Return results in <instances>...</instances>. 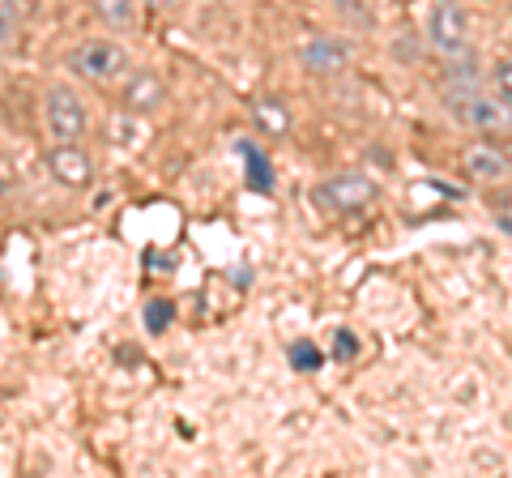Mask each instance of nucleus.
<instances>
[{
  "label": "nucleus",
  "mask_w": 512,
  "mask_h": 478,
  "mask_svg": "<svg viewBox=\"0 0 512 478\" xmlns=\"http://www.w3.org/2000/svg\"><path fill=\"white\" fill-rule=\"evenodd\" d=\"M163 99H167V86L154 73H137L124 90V107H133V111H154Z\"/></svg>",
  "instance_id": "1a4fd4ad"
},
{
  "label": "nucleus",
  "mask_w": 512,
  "mask_h": 478,
  "mask_svg": "<svg viewBox=\"0 0 512 478\" xmlns=\"http://www.w3.org/2000/svg\"><path fill=\"white\" fill-rule=\"evenodd\" d=\"M316 201L333 214H359L376 201V184L367 175H333V180L316 184Z\"/></svg>",
  "instance_id": "20e7f679"
},
{
  "label": "nucleus",
  "mask_w": 512,
  "mask_h": 478,
  "mask_svg": "<svg viewBox=\"0 0 512 478\" xmlns=\"http://www.w3.org/2000/svg\"><path fill=\"white\" fill-rule=\"evenodd\" d=\"M320 363H325V350H320L316 342H308V338L291 342V368L295 372H316Z\"/></svg>",
  "instance_id": "9b49d317"
},
{
  "label": "nucleus",
  "mask_w": 512,
  "mask_h": 478,
  "mask_svg": "<svg viewBox=\"0 0 512 478\" xmlns=\"http://www.w3.org/2000/svg\"><path fill=\"white\" fill-rule=\"evenodd\" d=\"M448 103L457 107L461 120L474 124V129H483V133H500V129H508V124H512L508 103H500L495 94H474V90H466V94H448Z\"/></svg>",
  "instance_id": "39448f33"
},
{
  "label": "nucleus",
  "mask_w": 512,
  "mask_h": 478,
  "mask_svg": "<svg viewBox=\"0 0 512 478\" xmlns=\"http://www.w3.org/2000/svg\"><path fill=\"white\" fill-rule=\"evenodd\" d=\"M69 69L86 82H116V77L128 69V56L120 43H107V39H86L69 52Z\"/></svg>",
  "instance_id": "f257e3e1"
},
{
  "label": "nucleus",
  "mask_w": 512,
  "mask_h": 478,
  "mask_svg": "<svg viewBox=\"0 0 512 478\" xmlns=\"http://www.w3.org/2000/svg\"><path fill=\"white\" fill-rule=\"evenodd\" d=\"M244 158H248V184L261 188V193H269V188H274V171H269V158H265L261 150H252V146H244Z\"/></svg>",
  "instance_id": "9d476101"
},
{
  "label": "nucleus",
  "mask_w": 512,
  "mask_h": 478,
  "mask_svg": "<svg viewBox=\"0 0 512 478\" xmlns=\"http://www.w3.org/2000/svg\"><path fill=\"white\" fill-rule=\"evenodd\" d=\"M146 5H154V9H167V5H175V0H146Z\"/></svg>",
  "instance_id": "f3484780"
},
{
  "label": "nucleus",
  "mask_w": 512,
  "mask_h": 478,
  "mask_svg": "<svg viewBox=\"0 0 512 478\" xmlns=\"http://www.w3.org/2000/svg\"><path fill=\"white\" fill-rule=\"evenodd\" d=\"M427 39L436 52L444 56H457L466 52L470 43V18L457 0H431V13H427Z\"/></svg>",
  "instance_id": "f03ea898"
},
{
  "label": "nucleus",
  "mask_w": 512,
  "mask_h": 478,
  "mask_svg": "<svg viewBox=\"0 0 512 478\" xmlns=\"http://www.w3.org/2000/svg\"><path fill=\"white\" fill-rule=\"evenodd\" d=\"M18 26H22V0H0V47L18 39Z\"/></svg>",
  "instance_id": "4468645a"
},
{
  "label": "nucleus",
  "mask_w": 512,
  "mask_h": 478,
  "mask_svg": "<svg viewBox=\"0 0 512 478\" xmlns=\"http://www.w3.org/2000/svg\"><path fill=\"white\" fill-rule=\"evenodd\" d=\"M94 9H99V18L107 22V26H133V0H90Z\"/></svg>",
  "instance_id": "f8f14e48"
},
{
  "label": "nucleus",
  "mask_w": 512,
  "mask_h": 478,
  "mask_svg": "<svg viewBox=\"0 0 512 478\" xmlns=\"http://www.w3.org/2000/svg\"><path fill=\"white\" fill-rule=\"evenodd\" d=\"M43 120H47V133H52L56 141H77L90 124L82 99H77L69 86H52L43 94Z\"/></svg>",
  "instance_id": "7ed1b4c3"
},
{
  "label": "nucleus",
  "mask_w": 512,
  "mask_h": 478,
  "mask_svg": "<svg viewBox=\"0 0 512 478\" xmlns=\"http://www.w3.org/2000/svg\"><path fill=\"white\" fill-rule=\"evenodd\" d=\"M355 350H359V342H355V333H338V342H333V355H338V359H350V355H355Z\"/></svg>",
  "instance_id": "dca6fc26"
},
{
  "label": "nucleus",
  "mask_w": 512,
  "mask_h": 478,
  "mask_svg": "<svg viewBox=\"0 0 512 478\" xmlns=\"http://www.w3.org/2000/svg\"><path fill=\"white\" fill-rule=\"evenodd\" d=\"M303 65H308V73H316V77H333L350 65V47L333 35H312L303 43Z\"/></svg>",
  "instance_id": "0eeeda50"
},
{
  "label": "nucleus",
  "mask_w": 512,
  "mask_h": 478,
  "mask_svg": "<svg viewBox=\"0 0 512 478\" xmlns=\"http://www.w3.org/2000/svg\"><path fill=\"white\" fill-rule=\"evenodd\" d=\"M171 316H175V304L171 299H150L146 312H141V325H146L150 333H163L171 325Z\"/></svg>",
  "instance_id": "ddd939ff"
},
{
  "label": "nucleus",
  "mask_w": 512,
  "mask_h": 478,
  "mask_svg": "<svg viewBox=\"0 0 512 478\" xmlns=\"http://www.w3.org/2000/svg\"><path fill=\"white\" fill-rule=\"evenodd\" d=\"M461 167H466L478 184H500L512 175V158L495 146V141H474V146H466V154H461Z\"/></svg>",
  "instance_id": "423d86ee"
},
{
  "label": "nucleus",
  "mask_w": 512,
  "mask_h": 478,
  "mask_svg": "<svg viewBox=\"0 0 512 478\" xmlns=\"http://www.w3.org/2000/svg\"><path fill=\"white\" fill-rule=\"evenodd\" d=\"M491 86H495V99L512 107V60H500V65H495Z\"/></svg>",
  "instance_id": "2eb2a0df"
},
{
  "label": "nucleus",
  "mask_w": 512,
  "mask_h": 478,
  "mask_svg": "<svg viewBox=\"0 0 512 478\" xmlns=\"http://www.w3.org/2000/svg\"><path fill=\"white\" fill-rule=\"evenodd\" d=\"M47 167H52L56 180L69 184V188H86L94 180V163H90V154L77 150V141H60V146L47 154Z\"/></svg>",
  "instance_id": "6e6552de"
}]
</instances>
